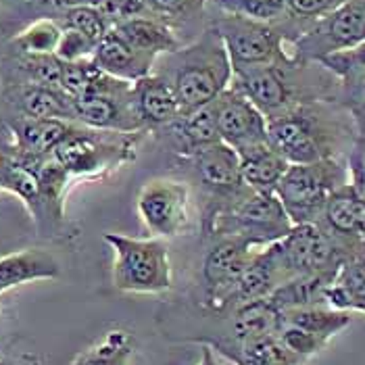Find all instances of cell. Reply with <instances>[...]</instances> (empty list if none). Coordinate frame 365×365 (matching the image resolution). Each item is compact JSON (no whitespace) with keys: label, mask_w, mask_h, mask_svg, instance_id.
Here are the masks:
<instances>
[{"label":"cell","mask_w":365,"mask_h":365,"mask_svg":"<svg viewBox=\"0 0 365 365\" xmlns=\"http://www.w3.org/2000/svg\"><path fill=\"white\" fill-rule=\"evenodd\" d=\"M227 315V334L232 338H253L263 334H276L282 326V311L274 301L259 299L249 301L225 313Z\"/></svg>","instance_id":"obj_27"},{"label":"cell","mask_w":365,"mask_h":365,"mask_svg":"<svg viewBox=\"0 0 365 365\" xmlns=\"http://www.w3.org/2000/svg\"><path fill=\"white\" fill-rule=\"evenodd\" d=\"M115 251L113 284L121 292L155 294L173 284L168 245L157 238H132L125 234H105Z\"/></svg>","instance_id":"obj_7"},{"label":"cell","mask_w":365,"mask_h":365,"mask_svg":"<svg viewBox=\"0 0 365 365\" xmlns=\"http://www.w3.org/2000/svg\"><path fill=\"white\" fill-rule=\"evenodd\" d=\"M94 51H96V44L90 38H86L84 34H80L76 29H63L55 55L63 63H76V61L92 58Z\"/></svg>","instance_id":"obj_42"},{"label":"cell","mask_w":365,"mask_h":365,"mask_svg":"<svg viewBox=\"0 0 365 365\" xmlns=\"http://www.w3.org/2000/svg\"><path fill=\"white\" fill-rule=\"evenodd\" d=\"M259 251L240 238H217L202 263L205 307L209 309L253 263Z\"/></svg>","instance_id":"obj_15"},{"label":"cell","mask_w":365,"mask_h":365,"mask_svg":"<svg viewBox=\"0 0 365 365\" xmlns=\"http://www.w3.org/2000/svg\"><path fill=\"white\" fill-rule=\"evenodd\" d=\"M76 121L103 132H146L134 107V82L113 78L101 69L80 98H73ZM148 134V132H146Z\"/></svg>","instance_id":"obj_9"},{"label":"cell","mask_w":365,"mask_h":365,"mask_svg":"<svg viewBox=\"0 0 365 365\" xmlns=\"http://www.w3.org/2000/svg\"><path fill=\"white\" fill-rule=\"evenodd\" d=\"M198 365H220L217 364V359H215V351H213V346H209V344H205V342H202V357H200Z\"/></svg>","instance_id":"obj_46"},{"label":"cell","mask_w":365,"mask_h":365,"mask_svg":"<svg viewBox=\"0 0 365 365\" xmlns=\"http://www.w3.org/2000/svg\"><path fill=\"white\" fill-rule=\"evenodd\" d=\"M282 322L330 340L353 322V313L334 309L330 305H313V307L282 311Z\"/></svg>","instance_id":"obj_30"},{"label":"cell","mask_w":365,"mask_h":365,"mask_svg":"<svg viewBox=\"0 0 365 365\" xmlns=\"http://www.w3.org/2000/svg\"><path fill=\"white\" fill-rule=\"evenodd\" d=\"M217 13L261 24H284L290 19L288 0H209Z\"/></svg>","instance_id":"obj_32"},{"label":"cell","mask_w":365,"mask_h":365,"mask_svg":"<svg viewBox=\"0 0 365 365\" xmlns=\"http://www.w3.org/2000/svg\"><path fill=\"white\" fill-rule=\"evenodd\" d=\"M63 28L56 19L44 17L28 24L26 28L11 36L6 51L28 53V55H55Z\"/></svg>","instance_id":"obj_31"},{"label":"cell","mask_w":365,"mask_h":365,"mask_svg":"<svg viewBox=\"0 0 365 365\" xmlns=\"http://www.w3.org/2000/svg\"><path fill=\"white\" fill-rule=\"evenodd\" d=\"M63 61L56 55H28L6 51L0 56V88L51 86L61 88Z\"/></svg>","instance_id":"obj_21"},{"label":"cell","mask_w":365,"mask_h":365,"mask_svg":"<svg viewBox=\"0 0 365 365\" xmlns=\"http://www.w3.org/2000/svg\"><path fill=\"white\" fill-rule=\"evenodd\" d=\"M364 42L365 0H346L294 40L290 55L297 63H319L324 56L351 51Z\"/></svg>","instance_id":"obj_10"},{"label":"cell","mask_w":365,"mask_h":365,"mask_svg":"<svg viewBox=\"0 0 365 365\" xmlns=\"http://www.w3.org/2000/svg\"><path fill=\"white\" fill-rule=\"evenodd\" d=\"M346 173L349 168H344L340 159H324L286 169L276 195L292 224H317L328 198L349 182Z\"/></svg>","instance_id":"obj_8"},{"label":"cell","mask_w":365,"mask_h":365,"mask_svg":"<svg viewBox=\"0 0 365 365\" xmlns=\"http://www.w3.org/2000/svg\"><path fill=\"white\" fill-rule=\"evenodd\" d=\"M276 336L280 338V342L292 353V355H297L303 364L313 357V355H317L330 340H326V338L317 336V334H311L307 330H303V328H297V326H290V324H284L282 322L280 330L276 332Z\"/></svg>","instance_id":"obj_37"},{"label":"cell","mask_w":365,"mask_h":365,"mask_svg":"<svg viewBox=\"0 0 365 365\" xmlns=\"http://www.w3.org/2000/svg\"><path fill=\"white\" fill-rule=\"evenodd\" d=\"M353 117L336 101L299 105L267 121V142L290 165L338 159L346 138H355Z\"/></svg>","instance_id":"obj_1"},{"label":"cell","mask_w":365,"mask_h":365,"mask_svg":"<svg viewBox=\"0 0 365 365\" xmlns=\"http://www.w3.org/2000/svg\"><path fill=\"white\" fill-rule=\"evenodd\" d=\"M4 117L67 119L76 121L73 98L51 86H4L0 88Z\"/></svg>","instance_id":"obj_16"},{"label":"cell","mask_w":365,"mask_h":365,"mask_svg":"<svg viewBox=\"0 0 365 365\" xmlns=\"http://www.w3.org/2000/svg\"><path fill=\"white\" fill-rule=\"evenodd\" d=\"M92 61L105 73L119 78V80H125V82H138L142 78L150 76L157 65V58L136 53L115 29H111L96 44Z\"/></svg>","instance_id":"obj_22"},{"label":"cell","mask_w":365,"mask_h":365,"mask_svg":"<svg viewBox=\"0 0 365 365\" xmlns=\"http://www.w3.org/2000/svg\"><path fill=\"white\" fill-rule=\"evenodd\" d=\"M319 65H324L330 73H334L338 80H346L353 76H365V42L351 51L324 56L319 61Z\"/></svg>","instance_id":"obj_39"},{"label":"cell","mask_w":365,"mask_h":365,"mask_svg":"<svg viewBox=\"0 0 365 365\" xmlns=\"http://www.w3.org/2000/svg\"><path fill=\"white\" fill-rule=\"evenodd\" d=\"M198 344H209L213 351L224 355L234 365H303V361L292 355L276 334H263L253 338L232 336H197Z\"/></svg>","instance_id":"obj_18"},{"label":"cell","mask_w":365,"mask_h":365,"mask_svg":"<svg viewBox=\"0 0 365 365\" xmlns=\"http://www.w3.org/2000/svg\"><path fill=\"white\" fill-rule=\"evenodd\" d=\"M317 224L338 236L365 240V198L353 188L351 182H346L328 198L324 215Z\"/></svg>","instance_id":"obj_25"},{"label":"cell","mask_w":365,"mask_h":365,"mask_svg":"<svg viewBox=\"0 0 365 365\" xmlns=\"http://www.w3.org/2000/svg\"><path fill=\"white\" fill-rule=\"evenodd\" d=\"M326 305L340 311L365 313V259L346 261L326 290Z\"/></svg>","instance_id":"obj_29"},{"label":"cell","mask_w":365,"mask_h":365,"mask_svg":"<svg viewBox=\"0 0 365 365\" xmlns=\"http://www.w3.org/2000/svg\"><path fill=\"white\" fill-rule=\"evenodd\" d=\"M148 13L178 29L198 19L209 0H142Z\"/></svg>","instance_id":"obj_35"},{"label":"cell","mask_w":365,"mask_h":365,"mask_svg":"<svg viewBox=\"0 0 365 365\" xmlns=\"http://www.w3.org/2000/svg\"><path fill=\"white\" fill-rule=\"evenodd\" d=\"M2 125L11 136V146L29 157H51L61 142L76 130L78 121L67 119H29V117H2Z\"/></svg>","instance_id":"obj_19"},{"label":"cell","mask_w":365,"mask_h":365,"mask_svg":"<svg viewBox=\"0 0 365 365\" xmlns=\"http://www.w3.org/2000/svg\"><path fill=\"white\" fill-rule=\"evenodd\" d=\"M178 168H186L195 184L207 195V209L211 211L238 197L247 184L240 173V157L238 153L224 142L207 146L197 155L180 157Z\"/></svg>","instance_id":"obj_11"},{"label":"cell","mask_w":365,"mask_h":365,"mask_svg":"<svg viewBox=\"0 0 365 365\" xmlns=\"http://www.w3.org/2000/svg\"><path fill=\"white\" fill-rule=\"evenodd\" d=\"M338 105L344 107L346 111L365 109V76H353V78L340 80Z\"/></svg>","instance_id":"obj_43"},{"label":"cell","mask_w":365,"mask_h":365,"mask_svg":"<svg viewBox=\"0 0 365 365\" xmlns=\"http://www.w3.org/2000/svg\"><path fill=\"white\" fill-rule=\"evenodd\" d=\"M113 29L136 53L157 58V61L161 55H169V53L182 48L178 31L157 17H136V19H130V21L115 26Z\"/></svg>","instance_id":"obj_24"},{"label":"cell","mask_w":365,"mask_h":365,"mask_svg":"<svg viewBox=\"0 0 365 365\" xmlns=\"http://www.w3.org/2000/svg\"><path fill=\"white\" fill-rule=\"evenodd\" d=\"M134 107L146 132L165 128L184 115L171 84L157 71L134 82Z\"/></svg>","instance_id":"obj_20"},{"label":"cell","mask_w":365,"mask_h":365,"mask_svg":"<svg viewBox=\"0 0 365 365\" xmlns=\"http://www.w3.org/2000/svg\"><path fill=\"white\" fill-rule=\"evenodd\" d=\"M346 168L349 171H365V136H359V134L355 136L349 150Z\"/></svg>","instance_id":"obj_44"},{"label":"cell","mask_w":365,"mask_h":365,"mask_svg":"<svg viewBox=\"0 0 365 365\" xmlns=\"http://www.w3.org/2000/svg\"><path fill=\"white\" fill-rule=\"evenodd\" d=\"M353 117V125H355V132L359 136H365V109H357V111H349Z\"/></svg>","instance_id":"obj_45"},{"label":"cell","mask_w":365,"mask_h":365,"mask_svg":"<svg viewBox=\"0 0 365 365\" xmlns=\"http://www.w3.org/2000/svg\"><path fill=\"white\" fill-rule=\"evenodd\" d=\"M202 230L209 238H240L249 245H274L294 227L276 192L247 186L238 197L205 211Z\"/></svg>","instance_id":"obj_4"},{"label":"cell","mask_w":365,"mask_h":365,"mask_svg":"<svg viewBox=\"0 0 365 365\" xmlns=\"http://www.w3.org/2000/svg\"><path fill=\"white\" fill-rule=\"evenodd\" d=\"M207 26L222 36L232 69L297 63L290 55V44L307 31L294 19L284 24H261L224 13L211 17Z\"/></svg>","instance_id":"obj_5"},{"label":"cell","mask_w":365,"mask_h":365,"mask_svg":"<svg viewBox=\"0 0 365 365\" xmlns=\"http://www.w3.org/2000/svg\"><path fill=\"white\" fill-rule=\"evenodd\" d=\"M153 134L165 148L173 150L178 157L197 155L198 150L222 142L213 103L198 109V111L180 115L175 121H171L165 128L155 130Z\"/></svg>","instance_id":"obj_17"},{"label":"cell","mask_w":365,"mask_h":365,"mask_svg":"<svg viewBox=\"0 0 365 365\" xmlns=\"http://www.w3.org/2000/svg\"><path fill=\"white\" fill-rule=\"evenodd\" d=\"M338 274H303L286 280L269 297L280 311L326 305V290Z\"/></svg>","instance_id":"obj_28"},{"label":"cell","mask_w":365,"mask_h":365,"mask_svg":"<svg viewBox=\"0 0 365 365\" xmlns=\"http://www.w3.org/2000/svg\"><path fill=\"white\" fill-rule=\"evenodd\" d=\"M240 157V173L247 186L253 190L276 192L280 180L284 178L290 163L282 157L278 150L269 146V142L259 144L238 153Z\"/></svg>","instance_id":"obj_26"},{"label":"cell","mask_w":365,"mask_h":365,"mask_svg":"<svg viewBox=\"0 0 365 365\" xmlns=\"http://www.w3.org/2000/svg\"><path fill=\"white\" fill-rule=\"evenodd\" d=\"M132 353V336L123 330H113L98 344L80 353L71 365H128Z\"/></svg>","instance_id":"obj_33"},{"label":"cell","mask_w":365,"mask_h":365,"mask_svg":"<svg viewBox=\"0 0 365 365\" xmlns=\"http://www.w3.org/2000/svg\"><path fill=\"white\" fill-rule=\"evenodd\" d=\"M98 73H101V69L96 67V63L92 58L76 61V63H63L61 90L71 98H80Z\"/></svg>","instance_id":"obj_38"},{"label":"cell","mask_w":365,"mask_h":365,"mask_svg":"<svg viewBox=\"0 0 365 365\" xmlns=\"http://www.w3.org/2000/svg\"><path fill=\"white\" fill-rule=\"evenodd\" d=\"M94 6L113 28L136 17H153L142 0H94Z\"/></svg>","instance_id":"obj_41"},{"label":"cell","mask_w":365,"mask_h":365,"mask_svg":"<svg viewBox=\"0 0 365 365\" xmlns=\"http://www.w3.org/2000/svg\"><path fill=\"white\" fill-rule=\"evenodd\" d=\"M136 209L153 234L180 236L190 222V186L169 178L150 180L138 195Z\"/></svg>","instance_id":"obj_12"},{"label":"cell","mask_w":365,"mask_h":365,"mask_svg":"<svg viewBox=\"0 0 365 365\" xmlns=\"http://www.w3.org/2000/svg\"><path fill=\"white\" fill-rule=\"evenodd\" d=\"M230 88L245 94L269 121L299 105L338 103L340 80L319 63H288L234 69Z\"/></svg>","instance_id":"obj_2"},{"label":"cell","mask_w":365,"mask_h":365,"mask_svg":"<svg viewBox=\"0 0 365 365\" xmlns=\"http://www.w3.org/2000/svg\"><path fill=\"white\" fill-rule=\"evenodd\" d=\"M290 272L282 259L280 240L274 245H267V249L259 251L253 263L240 274V278L234 282L224 294L209 307V311L225 315L234 307L249 303V301H259L267 299L274 294V290L282 286L286 280H290Z\"/></svg>","instance_id":"obj_13"},{"label":"cell","mask_w":365,"mask_h":365,"mask_svg":"<svg viewBox=\"0 0 365 365\" xmlns=\"http://www.w3.org/2000/svg\"><path fill=\"white\" fill-rule=\"evenodd\" d=\"M213 105L220 138L236 153L267 142V117L245 94L227 88Z\"/></svg>","instance_id":"obj_14"},{"label":"cell","mask_w":365,"mask_h":365,"mask_svg":"<svg viewBox=\"0 0 365 365\" xmlns=\"http://www.w3.org/2000/svg\"><path fill=\"white\" fill-rule=\"evenodd\" d=\"M153 71L171 84L182 113L198 111L215 103L234 78L224 40L209 26L192 44L163 55Z\"/></svg>","instance_id":"obj_3"},{"label":"cell","mask_w":365,"mask_h":365,"mask_svg":"<svg viewBox=\"0 0 365 365\" xmlns=\"http://www.w3.org/2000/svg\"><path fill=\"white\" fill-rule=\"evenodd\" d=\"M56 21L63 29H76L84 34L94 44H98L113 29L111 24L103 17V13L94 4H80V6L67 9L65 13L56 17Z\"/></svg>","instance_id":"obj_34"},{"label":"cell","mask_w":365,"mask_h":365,"mask_svg":"<svg viewBox=\"0 0 365 365\" xmlns=\"http://www.w3.org/2000/svg\"><path fill=\"white\" fill-rule=\"evenodd\" d=\"M344 2L346 0H288L290 19L299 21L301 26L309 29L315 21L324 19Z\"/></svg>","instance_id":"obj_40"},{"label":"cell","mask_w":365,"mask_h":365,"mask_svg":"<svg viewBox=\"0 0 365 365\" xmlns=\"http://www.w3.org/2000/svg\"><path fill=\"white\" fill-rule=\"evenodd\" d=\"M80 4H94V0H0V9H6L11 13H26L31 19H56L67 9L80 6Z\"/></svg>","instance_id":"obj_36"},{"label":"cell","mask_w":365,"mask_h":365,"mask_svg":"<svg viewBox=\"0 0 365 365\" xmlns=\"http://www.w3.org/2000/svg\"><path fill=\"white\" fill-rule=\"evenodd\" d=\"M146 132H103L78 125V130L56 146L53 159L73 180L103 178L113 169L136 159V148Z\"/></svg>","instance_id":"obj_6"},{"label":"cell","mask_w":365,"mask_h":365,"mask_svg":"<svg viewBox=\"0 0 365 365\" xmlns=\"http://www.w3.org/2000/svg\"><path fill=\"white\" fill-rule=\"evenodd\" d=\"M61 276L56 257L42 249H26L0 257V294L36 280H55Z\"/></svg>","instance_id":"obj_23"}]
</instances>
